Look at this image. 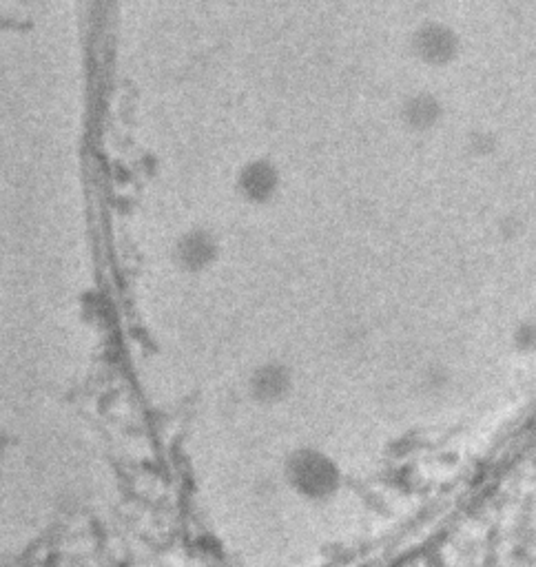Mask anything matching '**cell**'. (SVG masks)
<instances>
[{"mask_svg":"<svg viewBox=\"0 0 536 567\" xmlns=\"http://www.w3.org/2000/svg\"><path fill=\"white\" fill-rule=\"evenodd\" d=\"M291 488L308 501H328L344 486V472L339 463L317 448L295 450L286 466Z\"/></svg>","mask_w":536,"mask_h":567,"instance_id":"6da1fadb","label":"cell"},{"mask_svg":"<svg viewBox=\"0 0 536 567\" xmlns=\"http://www.w3.org/2000/svg\"><path fill=\"white\" fill-rule=\"evenodd\" d=\"M288 390H291V375L284 366H264L255 373L251 379V393L257 401H266V404H275L282 401Z\"/></svg>","mask_w":536,"mask_h":567,"instance_id":"7a4b0ae2","label":"cell"},{"mask_svg":"<svg viewBox=\"0 0 536 567\" xmlns=\"http://www.w3.org/2000/svg\"><path fill=\"white\" fill-rule=\"evenodd\" d=\"M510 344L519 355L536 353V317L528 315L514 324L510 333Z\"/></svg>","mask_w":536,"mask_h":567,"instance_id":"3957f363","label":"cell"}]
</instances>
